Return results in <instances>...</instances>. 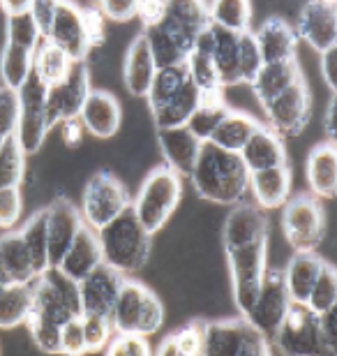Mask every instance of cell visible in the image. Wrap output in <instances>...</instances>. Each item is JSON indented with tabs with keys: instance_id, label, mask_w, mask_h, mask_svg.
<instances>
[{
	"instance_id": "6125c7cd",
	"label": "cell",
	"mask_w": 337,
	"mask_h": 356,
	"mask_svg": "<svg viewBox=\"0 0 337 356\" xmlns=\"http://www.w3.org/2000/svg\"><path fill=\"white\" fill-rule=\"evenodd\" d=\"M31 10H33V0H19V3H12V0H3V3H0V12L5 14V19L21 17V14H28Z\"/></svg>"
},
{
	"instance_id": "7c38bea8",
	"label": "cell",
	"mask_w": 337,
	"mask_h": 356,
	"mask_svg": "<svg viewBox=\"0 0 337 356\" xmlns=\"http://www.w3.org/2000/svg\"><path fill=\"white\" fill-rule=\"evenodd\" d=\"M47 86L38 79V74H31L28 81L17 90L19 95V123H17V141L24 148L26 158L38 153L44 144L47 134L51 132L47 125Z\"/></svg>"
},
{
	"instance_id": "cb8c5ba5",
	"label": "cell",
	"mask_w": 337,
	"mask_h": 356,
	"mask_svg": "<svg viewBox=\"0 0 337 356\" xmlns=\"http://www.w3.org/2000/svg\"><path fill=\"white\" fill-rule=\"evenodd\" d=\"M254 42L259 47L263 65L270 63H286V60H296L298 54V38L293 26L282 17H270L256 28Z\"/></svg>"
},
{
	"instance_id": "ac0fdd59",
	"label": "cell",
	"mask_w": 337,
	"mask_h": 356,
	"mask_svg": "<svg viewBox=\"0 0 337 356\" xmlns=\"http://www.w3.org/2000/svg\"><path fill=\"white\" fill-rule=\"evenodd\" d=\"M83 227V216L67 197L54 199L51 206H47V248H49V268L60 264L63 254L67 252L72 241Z\"/></svg>"
},
{
	"instance_id": "b9f144b4",
	"label": "cell",
	"mask_w": 337,
	"mask_h": 356,
	"mask_svg": "<svg viewBox=\"0 0 337 356\" xmlns=\"http://www.w3.org/2000/svg\"><path fill=\"white\" fill-rule=\"evenodd\" d=\"M26 176V153L17 137H7L0 148V190L19 188Z\"/></svg>"
},
{
	"instance_id": "6da1fadb",
	"label": "cell",
	"mask_w": 337,
	"mask_h": 356,
	"mask_svg": "<svg viewBox=\"0 0 337 356\" xmlns=\"http://www.w3.org/2000/svg\"><path fill=\"white\" fill-rule=\"evenodd\" d=\"M197 195L211 204L236 206L249 190V172L238 153H229L204 141L190 176Z\"/></svg>"
},
{
	"instance_id": "52a82bcc",
	"label": "cell",
	"mask_w": 337,
	"mask_h": 356,
	"mask_svg": "<svg viewBox=\"0 0 337 356\" xmlns=\"http://www.w3.org/2000/svg\"><path fill=\"white\" fill-rule=\"evenodd\" d=\"M33 308L31 315L42 317L51 324H67L69 319L81 317V298L79 282L69 280L58 268H47L31 282Z\"/></svg>"
},
{
	"instance_id": "484cf974",
	"label": "cell",
	"mask_w": 337,
	"mask_h": 356,
	"mask_svg": "<svg viewBox=\"0 0 337 356\" xmlns=\"http://www.w3.org/2000/svg\"><path fill=\"white\" fill-rule=\"evenodd\" d=\"M102 245H99V236L95 229H90L83 222V227L79 229V234L72 241V245L67 248V252L63 254L60 264L56 266L63 275L69 280H83L90 270H95L97 266H102Z\"/></svg>"
},
{
	"instance_id": "f6af8a7d",
	"label": "cell",
	"mask_w": 337,
	"mask_h": 356,
	"mask_svg": "<svg viewBox=\"0 0 337 356\" xmlns=\"http://www.w3.org/2000/svg\"><path fill=\"white\" fill-rule=\"evenodd\" d=\"M26 326H28V331H31L33 343L40 352L60 356V329L63 326L51 324V322H47V319L35 317V315H28Z\"/></svg>"
},
{
	"instance_id": "6f0895ef",
	"label": "cell",
	"mask_w": 337,
	"mask_h": 356,
	"mask_svg": "<svg viewBox=\"0 0 337 356\" xmlns=\"http://www.w3.org/2000/svg\"><path fill=\"white\" fill-rule=\"evenodd\" d=\"M272 343H268L266 338L259 336L254 329L249 333V338L245 340V347H243L240 356H272Z\"/></svg>"
},
{
	"instance_id": "9a60e30c",
	"label": "cell",
	"mask_w": 337,
	"mask_h": 356,
	"mask_svg": "<svg viewBox=\"0 0 337 356\" xmlns=\"http://www.w3.org/2000/svg\"><path fill=\"white\" fill-rule=\"evenodd\" d=\"M49 44L60 49L72 63H85L92 51L88 33H85L81 7L74 3H56L54 24L47 38Z\"/></svg>"
},
{
	"instance_id": "f907efd6",
	"label": "cell",
	"mask_w": 337,
	"mask_h": 356,
	"mask_svg": "<svg viewBox=\"0 0 337 356\" xmlns=\"http://www.w3.org/2000/svg\"><path fill=\"white\" fill-rule=\"evenodd\" d=\"M19 123V95L0 86V137H14Z\"/></svg>"
},
{
	"instance_id": "30bf717a",
	"label": "cell",
	"mask_w": 337,
	"mask_h": 356,
	"mask_svg": "<svg viewBox=\"0 0 337 356\" xmlns=\"http://www.w3.org/2000/svg\"><path fill=\"white\" fill-rule=\"evenodd\" d=\"M272 343L284 356H335L321 333V317L296 303H291Z\"/></svg>"
},
{
	"instance_id": "83f0119b",
	"label": "cell",
	"mask_w": 337,
	"mask_h": 356,
	"mask_svg": "<svg viewBox=\"0 0 337 356\" xmlns=\"http://www.w3.org/2000/svg\"><path fill=\"white\" fill-rule=\"evenodd\" d=\"M328 261L321 257L319 252H293L289 264L282 268L284 273V284L289 291L291 303L305 305L310 298L314 284H317L321 270Z\"/></svg>"
},
{
	"instance_id": "5bb4252c",
	"label": "cell",
	"mask_w": 337,
	"mask_h": 356,
	"mask_svg": "<svg viewBox=\"0 0 337 356\" xmlns=\"http://www.w3.org/2000/svg\"><path fill=\"white\" fill-rule=\"evenodd\" d=\"M90 70L88 63H74L65 81L47 90V125L49 130L65 120H74L81 113L85 97L90 95Z\"/></svg>"
},
{
	"instance_id": "94428289",
	"label": "cell",
	"mask_w": 337,
	"mask_h": 356,
	"mask_svg": "<svg viewBox=\"0 0 337 356\" xmlns=\"http://www.w3.org/2000/svg\"><path fill=\"white\" fill-rule=\"evenodd\" d=\"M337 49H331V51L321 54V74H324V81L328 83V88L335 92L337 88Z\"/></svg>"
},
{
	"instance_id": "03108f58",
	"label": "cell",
	"mask_w": 337,
	"mask_h": 356,
	"mask_svg": "<svg viewBox=\"0 0 337 356\" xmlns=\"http://www.w3.org/2000/svg\"><path fill=\"white\" fill-rule=\"evenodd\" d=\"M3 144H5V139H3V137H0V148H3Z\"/></svg>"
},
{
	"instance_id": "7a4b0ae2",
	"label": "cell",
	"mask_w": 337,
	"mask_h": 356,
	"mask_svg": "<svg viewBox=\"0 0 337 356\" xmlns=\"http://www.w3.org/2000/svg\"><path fill=\"white\" fill-rule=\"evenodd\" d=\"M150 116L157 130L183 127L202 104V92L190 79L188 65L157 70L155 79L146 92Z\"/></svg>"
},
{
	"instance_id": "11a10c76",
	"label": "cell",
	"mask_w": 337,
	"mask_h": 356,
	"mask_svg": "<svg viewBox=\"0 0 337 356\" xmlns=\"http://www.w3.org/2000/svg\"><path fill=\"white\" fill-rule=\"evenodd\" d=\"M95 5L106 21H118V24H123V21H130L136 17L134 0H102V3H95Z\"/></svg>"
},
{
	"instance_id": "681fc988",
	"label": "cell",
	"mask_w": 337,
	"mask_h": 356,
	"mask_svg": "<svg viewBox=\"0 0 337 356\" xmlns=\"http://www.w3.org/2000/svg\"><path fill=\"white\" fill-rule=\"evenodd\" d=\"M104 356H153V347H150L148 338L113 333V338L104 350Z\"/></svg>"
},
{
	"instance_id": "60d3db41",
	"label": "cell",
	"mask_w": 337,
	"mask_h": 356,
	"mask_svg": "<svg viewBox=\"0 0 337 356\" xmlns=\"http://www.w3.org/2000/svg\"><path fill=\"white\" fill-rule=\"evenodd\" d=\"M143 38L148 42V49H150V56L155 60V67L157 70H167V67H178L188 60L181 49L176 47V42L164 33V28L160 24L155 26H146L143 28Z\"/></svg>"
},
{
	"instance_id": "4316f807",
	"label": "cell",
	"mask_w": 337,
	"mask_h": 356,
	"mask_svg": "<svg viewBox=\"0 0 337 356\" xmlns=\"http://www.w3.org/2000/svg\"><path fill=\"white\" fill-rule=\"evenodd\" d=\"M249 333L252 329L243 317L204 322L202 356H240Z\"/></svg>"
},
{
	"instance_id": "be15d7a7",
	"label": "cell",
	"mask_w": 337,
	"mask_h": 356,
	"mask_svg": "<svg viewBox=\"0 0 337 356\" xmlns=\"http://www.w3.org/2000/svg\"><path fill=\"white\" fill-rule=\"evenodd\" d=\"M335 116H337V99L335 95L331 97V102H328L326 106V116H324V130L328 134V139H335V132H337V127H335Z\"/></svg>"
},
{
	"instance_id": "db71d44e",
	"label": "cell",
	"mask_w": 337,
	"mask_h": 356,
	"mask_svg": "<svg viewBox=\"0 0 337 356\" xmlns=\"http://www.w3.org/2000/svg\"><path fill=\"white\" fill-rule=\"evenodd\" d=\"M83 14V24H85V33H88L90 47H102L104 44V35H106V19L102 17V12L97 10V5L90 7H81Z\"/></svg>"
},
{
	"instance_id": "ee69618b",
	"label": "cell",
	"mask_w": 337,
	"mask_h": 356,
	"mask_svg": "<svg viewBox=\"0 0 337 356\" xmlns=\"http://www.w3.org/2000/svg\"><path fill=\"white\" fill-rule=\"evenodd\" d=\"M5 42H7V44H14V47L26 49V51L35 54L44 40H42V35L38 31V26H35L31 12H28V14H21V17H10V19H7V24H5Z\"/></svg>"
},
{
	"instance_id": "2e32d148",
	"label": "cell",
	"mask_w": 337,
	"mask_h": 356,
	"mask_svg": "<svg viewBox=\"0 0 337 356\" xmlns=\"http://www.w3.org/2000/svg\"><path fill=\"white\" fill-rule=\"evenodd\" d=\"M125 275L111 266H97L90 270L83 280H79V298H81V315H97L111 319L113 305L118 301V294L123 289Z\"/></svg>"
},
{
	"instance_id": "74e56055",
	"label": "cell",
	"mask_w": 337,
	"mask_h": 356,
	"mask_svg": "<svg viewBox=\"0 0 337 356\" xmlns=\"http://www.w3.org/2000/svg\"><path fill=\"white\" fill-rule=\"evenodd\" d=\"M33 308L31 284H7L0 291V329L10 331L26 324Z\"/></svg>"
},
{
	"instance_id": "f35d334b",
	"label": "cell",
	"mask_w": 337,
	"mask_h": 356,
	"mask_svg": "<svg viewBox=\"0 0 337 356\" xmlns=\"http://www.w3.org/2000/svg\"><path fill=\"white\" fill-rule=\"evenodd\" d=\"M72 65H74V63H72L60 49L49 44V42H42L33 58V72L38 74V79L44 83L47 88L58 86L60 81H65Z\"/></svg>"
},
{
	"instance_id": "7402d4cb",
	"label": "cell",
	"mask_w": 337,
	"mask_h": 356,
	"mask_svg": "<svg viewBox=\"0 0 337 356\" xmlns=\"http://www.w3.org/2000/svg\"><path fill=\"white\" fill-rule=\"evenodd\" d=\"M238 155L245 162L249 174L266 172V169H277V167H289V155H286V146L282 137L266 123H259V127L247 139L245 148Z\"/></svg>"
},
{
	"instance_id": "9c48e42d",
	"label": "cell",
	"mask_w": 337,
	"mask_h": 356,
	"mask_svg": "<svg viewBox=\"0 0 337 356\" xmlns=\"http://www.w3.org/2000/svg\"><path fill=\"white\" fill-rule=\"evenodd\" d=\"M132 206V195L127 192L125 183L111 172H97L85 183L81 199V216L90 229L99 232L111 220Z\"/></svg>"
},
{
	"instance_id": "ffe728a7",
	"label": "cell",
	"mask_w": 337,
	"mask_h": 356,
	"mask_svg": "<svg viewBox=\"0 0 337 356\" xmlns=\"http://www.w3.org/2000/svg\"><path fill=\"white\" fill-rule=\"evenodd\" d=\"M268 218L266 211H261L259 206L254 204H236L229 216L224 220V227H222V245L227 250H233V248H243L249 243H256V241L268 238Z\"/></svg>"
},
{
	"instance_id": "836d02e7",
	"label": "cell",
	"mask_w": 337,
	"mask_h": 356,
	"mask_svg": "<svg viewBox=\"0 0 337 356\" xmlns=\"http://www.w3.org/2000/svg\"><path fill=\"white\" fill-rule=\"evenodd\" d=\"M0 266L14 284H31L38 277L19 229H10L0 236Z\"/></svg>"
},
{
	"instance_id": "e575fe53",
	"label": "cell",
	"mask_w": 337,
	"mask_h": 356,
	"mask_svg": "<svg viewBox=\"0 0 337 356\" xmlns=\"http://www.w3.org/2000/svg\"><path fill=\"white\" fill-rule=\"evenodd\" d=\"M229 109H231V106L227 104L224 90L202 92V104H199V109L192 113V118H190V123H188L190 132L204 144V141L211 139V134L215 132V127L222 123V118L227 116Z\"/></svg>"
},
{
	"instance_id": "680465c9",
	"label": "cell",
	"mask_w": 337,
	"mask_h": 356,
	"mask_svg": "<svg viewBox=\"0 0 337 356\" xmlns=\"http://www.w3.org/2000/svg\"><path fill=\"white\" fill-rule=\"evenodd\" d=\"M167 3H136V17L143 21V28L155 26L164 17Z\"/></svg>"
},
{
	"instance_id": "8992f818",
	"label": "cell",
	"mask_w": 337,
	"mask_h": 356,
	"mask_svg": "<svg viewBox=\"0 0 337 356\" xmlns=\"http://www.w3.org/2000/svg\"><path fill=\"white\" fill-rule=\"evenodd\" d=\"M326 209L310 192H296L282 206V232L293 252H317L326 238Z\"/></svg>"
},
{
	"instance_id": "8d00e7d4",
	"label": "cell",
	"mask_w": 337,
	"mask_h": 356,
	"mask_svg": "<svg viewBox=\"0 0 337 356\" xmlns=\"http://www.w3.org/2000/svg\"><path fill=\"white\" fill-rule=\"evenodd\" d=\"M19 236L31 254L35 275H42L49 268V248H47V209L35 211L24 225L19 227Z\"/></svg>"
},
{
	"instance_id": "ba28073f",
	"label": "cell",
	"mask_w": 337,
	"mask_h": 356,
	"mask_svg": "<svg viewBox=\"0 0 337 356\" xmlns=\"http://www.w3.org/2000/svg\"><path fill=\"white\" fill-rule=\"evenodd\" d=\"M229 275H231L233 303L238 308V315L245 317L249 308L254 305V298L259 294L263 275L268 266V238L256 241V243L233 248L227 250Z\"/></svg>"
},
{
	"instance_id": "e0dca14e",
	"label": "cell",
	"mask_w": 337,
	"mask_h": 356,
	"mask_svg": "<svg viewBox=\"0 0 337 356\" xmlns=\"http://www.w3.org/2000/svg\"><path fill=\"white\" fill-rule=\"evenodd\" d=\"M298 42L303 40L310 49L326 54L337 49V7L335 3H305L293 24Z\"/></svg>"
},
{
	"instance_id": "7dc6e473",
	"label": "cell",
	"mask_w": 337,
	"mask_h": 356,
	"mask_svg": "<svg viewBox=\"0 0 337 356\" xmlns=\"http://www.w3.org/2000/svg\"><path fill=\"white\" fill-rule=\"evenodd\" d=\"M263 67L259 47L254 42L252 31L240 35V51H238V72H240V83H252L254 76L259 74Z\"/></svg>"
},
{
	"instance_id": "d590c367",
	"label": "cell",
	"mask_w": 337,
	"mask_h": 356,
	"mask_svg": "<svg viewBox=\"0 0 337 356\" xmlns=\"http://www.w3.org/2000/svg\"><path fill=\"white\" fill-rule=\"evenodd\" d=\"M208 24L222 28V31L243 35L249 33L252 24V3L247 0H220V3H206Z\"/></svg>"
},
{
	"instance_id": "1f68e13d",
	"label": "cell",
	"mask_w": 337,
	"mask_h": 356,
	"mask_svg": "<svg viewBox=\"0 0 337 356\" xmlns=\"http://www.w3.org/2000/svg\"><path fill=\"white\" fill-rule=\"evenodd\" d=\"M303 70H300L298 60H286V63H270L259 70V74L254 76V81L249 83L252 92L256 95V102L266 104L268 99H272L277 92H282L284 88L293 86L296 81L303 79Z\"/></svg>"
},
{
	"instance_id": "4dcf8cb0",
	"label": "cell",
	"mask_w": 337,
	"mask_h": 356,
	"mask_svg": "<svg viewBox=\"0 0 337 356\" xmlns=\"http://www.w3.org/2000/svg\"><path fill=\"white\" fill-rule=\"evenodd\" d=\"M211 26L213 35V49H211V58L217 72L220 86H238L240 83V72H238V51H240V35L222 31V28Z\"/></svg>"
},
{
	"instance_id": "3957f363",
	"label": "cell",
	"mask_w": 337,
	"mask_h": 356,
	"mask_svg": "<svg viewBox=\"0 0 337 356\" xmlns=\"http://www.w3.org/2000/svg\"><path fill=\"white\" fill-rule=\"evenodd\" d=\"M102 245V259L106 266L118 270L120 275L130 277L148 264L153 236L143 229L136 220L132 206L125 209L116 220L97 232Z\"/></svg>"
},
{
	"instance_id": "d6986e66",
	"label": "cell",
	"mask_w": 337,
	"mask_h": 356,
	"mask_svg": "<svg viewBox=\"0 0 337 356\" xmlns=\"http://www.w3.org/2000/svg\"><path fill=\"white\" fill-rule=\"evenodd\" d=\"M164 33L176 42V47L181 49L185 56H190V51L195 49V42L199 38V33L208 26V12L206 3H167L164 7V17L157 21Z\"/></svg>"
},
{
	"instance_id": "5b68a950",
	"label": "cell",
	"mask_w": 337,
	"mask_h": 356,
	"mask_svg": "<svg viewBox=\"0 0 337 356\" xmlns=\"http://www.w3.org/2000/svg\"><path fill=\"white\" fill-rule=\"evenodd\" d=\"M181 199L183 178L176 176L167 165H160L143 178L139 192L132 199V211L143 229L155 236L171 220Z\"/></svg>"
},
{
	"instance_id": "bcb514c9",
	"label": "cell",
	"mask_w": 337,
	"mask_h": 356,
	"mask_svg": "<svg viewBox=\"0 0 337 356\" xmlns=\"http://www.w3.org/2000/svg\"><path fill=\"white\" fill-rule=\"evenodd\" d=\"M83 326V340H85V352L99 354L106 350L109 340L113 338V326L111 319L97 317V315H81Z\"/></svg>"
},
{
	"instance_id": "603a6c76",
	"label": "cell",
	"mask_w": 337,
	"mask_h": 356,
	"mask_svg": "<svg viewBox=\"0 0 337 356\" xmlns=\"http://www.w3.org/2000/svg\"><path fill=\"white\" fill-rule=\"evenodd\" d=\"M157 144H160L164 165H167L171 172L181 178L192 176L199 151H202V141L190 132L188 125L157 130Z\"/></svg>"
},
{
	"instance_id": "d6a6232c",
	"label": "cell",
	"mask_w": 337,
	"mask_h": 356,
	"mask_svg": "<svg viewBox=\"0 0 337 356\" xmlns=\"http://www.w3.org/2000/svg\"><path fill=\"white\" fill-rule=\"evenodd\" d=\"M256 127H259V120L254 116H249L247 111L229 109L227 116L222 118V123L215 127L208 144L217 146L222 151H229V153H240Z\"/></svg>"
},
{
	"instance_id": "ab89813d",
	"label": "cell",
	"mask_w": 337,
	"mask_h": 356,
	"mask_svg": "<svg viewBox=\"0 0 337 356\" xmlns=\"http://www.w3.org/2000/svg\"><path fill=\"white\" fill-rule=\"evenodd\" d=\"M33 58L35 54L5 42L3 51H0V86L17 92L33 74Z\"/></svg>"
},
{
	"instance_id": "e7e4bbea",
	"label": "cell",
	"mask_w": 337,
	"mask_h": 356,
	"mask_svg": "<svg viewBox=\"0 0 337 356\" xmlns=\"http://www.w3.org/2000/svg\"><path fill=\"white\" fill-rule=\"evenodd\" d=\"M153 356H188V354H183L178 347L174 345V340H171V336H164L162 338V343L157 345V350L153 352Z\"/></svg>"
},
{
	"instance_id": "4fadbf2b",
	"label": "cell",
	"mask_w": 337,
	"mask_h": 356,
	"mask_svg": "<svg viewBox=\"0 0 337 356\" xmlns=\"http://www.w3.org/2000/svg\"><path fill=\"white\" fill-rule=\"evenodd\" d=\"M312 90L310 83L303 76L293 86L277 92L275 97L261 104L263 113L268 118V127H272L279 137H298L305 130V125L312 118Z\"/></svg>"
},
{
	"instance_id": "d4e9b609",
	"label": "cell",
	"mask_w": 337,
	"mask_h": 356,
	"mask_svg": "<svg viewBox=\"0 0 337 356\" xmlns=\"http://www.w3.org/2000/svg\"><path fill=\"white\" fill-rule=\"evenodd\" d=\"M310 195L317 199H335L337 195V146L335 139H324L310 148L305 162Z\"/></svg>"
},
{
	"instance_id": "7bdbcfd3",
	"label": "cell",
	"mask_w": 337,
	"mask_h": 356,
	"mask_svg": "<svg viewBox=\"0 0 337 356\" xmlns=\"http://www.w3.org/2000/svg\"><path fill=\"white\" fill-rule=\"evenodd\" d=\"M305 308L312 310L314 315H319V317L337 308V270L333 264H326L324 270H321Z\"/></svg>"
},
{
	"instance_id": "44dd1931",
	"label": "cell",
	"mask_w": 337,
	"mask_h": 356,
	"mask_svg": "<svg viewBox=\"0 0 337 356\" xmlns=\"http://www.w3.org/2000/svg\"><path fill=\"white\" fill-rule=\"evenodd\" d=\"M83 130L97 139H111L116 137L123 123V106L118 97L109 90L92 88L90 95L85 97V104L79 113Z\"/></svg>"
},
{
	"instance_id": "f1b7e54d",
	"label": "cell",
	"mask_w": 337,
	"mask_h": 356,
	"mask_svg": "<svg viewBox=\"0 0 337 356\" xmlns=\"http://www.w3.org/2000/svg\"><path fill=\"white\" fill-rule=\"evenodd\" d=\"M293 174L291 167H277L266 169V172H254L249 174V190L254 197V206H259L261 211L282 209L293 192Z\"/></svg>"
},
{
	"instance_id": "c3c4849f",
	"label": "cell",
	"mask_w": 337,
	"mask_h": 356,
	"mask_svg": "<svg viewBox=\"0 0 337 356\" xmlns=\"http://www.w3.org/2000/svg\"><path fill=\"white\" fill-rule=\"evenodd\" d=\"M174 345L188 356H202L204 345V319H192V322L178 326L176 331L169 333Z\"/></svg>"
},
{
	"instance_id": "f5cc1de1",
	"label": "cell",
	"mask_w": 337,
	"mask_h": 356,
	"mask_svg": "<svg viewBox=\"0 0 337 356\" xmlns=\"http://www.w3.org/2000/svg\"><path fill=\"white\" fill-rule=\"evenodd\" d=\"M85 340L81 317L69 319L60 329V356H85Z\"/></svg>"
},
{
	"instance_id": "9f6ffc18",
	"label": "cell",
	"mask_w": 337,
	"mask_h": 356,
	"mask_svg": "<svg viewBox=\"0 0 337 356\" xmlns=\"http://www.w3.org/2000/svg\"><path fill=\"white\" fill-rule=\"evenodd\" d=\"M54 12H56V3L51 0H33V10H31V17L38 26V31L42 35V40L47 42L49 38V31H51V24H54Z\"/></svg>"
},
{
	"instance_id": "91938a15",
	"label": "cell",
	"mask_w": 337,
	"mask_h": 356,
	"mask_svg": "<svg viewBox=\"0 0 337 356\" xmlns=\"http://www.w3.org/2000/svg\"><path fill=\"white\" fill-rule=\"evenodd\" d=\"M58 127H60V134H63V141H65V146L74 148V146H79L83 141L85 130H83V125H81V120H79V118L65 120V123H60Z\"/></svg>"
},
{
	"instance_id": "8fae6325",
	"label": "cell",
	"mask_w": 337,
	"mask_h": 356,
	"mask_svg": "<svg viewBox=\"0 0 337 356\" xmlns=\"http://www.w3.org/2000/svg\"><path fill=\"white\" fill-rule=\"evenodd\" d=\"M289 308H291V298L289 291H286L282 268H268L266 275H263L259 294L254 298V305L243 319L249 324V329H254L259 336L272 343L277 331L282 329Z\"/></svg>"
},
{
	"instance_id": "816d5d0a",
	"label": "cell",
	"mask_w": 337,
	"mask_h": 356,
	"mask_svg": "<svg viewBox=\"0 0 337 356\" xmlns=\"http://www.w3.org/2000/svg\"><path fill=\"white\" fill-rule=\"evenodd\" d=\"M21 209H24V199L19 188L0 190V229H14L21 218Z\"/></svg>"
},
{
	"instance_id": "277c9868",
	"label": "cell",
	"mask_w": 337,
	"mask_h": 356,
	"mask_svg": "<svg viewBox=\"0 0 337 356\" xmlns=\"http://www.w3.org/2000/svg\"><path fill=\"white\" fill-rule=\"evenodd\" d=\"M164 324V303L146 282L125 277L123 289L111 312L113 333L150 338L160 333Z\"/></svg>"
},
{
	"instance_id": "f546056e",
	"label": "cell",
	"mask_w": 337,
	"mask_h": 356,
	"mask_svg": "<svg viewBox=\"0 0 337 356\" xmlns=\"http://www.w3.org/2000/svg\"><path fill=\"white\" fill-rule=\"evenodd\" d=\"M155 60L150 56L148 42L143 38V33H139L132 40V44L127 47L125 63H123V79L125 88L134 97H146V92L150 88V83L155 79Z\"/></svg>"
}]
</instances>
